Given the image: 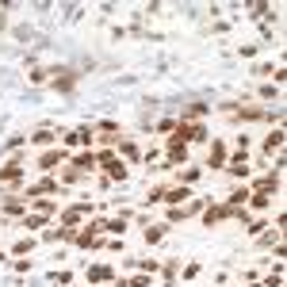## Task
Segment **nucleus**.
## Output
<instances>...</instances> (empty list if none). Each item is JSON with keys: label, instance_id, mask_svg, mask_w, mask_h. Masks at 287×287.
Listing matches in <instances>:
<instances>
[{"label": "nucleus", "instance_id": "f257e3e1", "mask_svg": "<svg viewBox=\"0 0 287 287\" xmlns=\"http://www.w3.org/2000/svg\"><path fill=\"white\" fill-rule=\"evenodd\" d=\"M96 161H100V165H103V169H107V172H111L115 180H123V176H126V169L119 165V157H111V153H100Z\"/></svg>", "mask_w": 287, "mask_h": 287}, {"label": "nucleus", "instance_id": "f03ea898", "mask_svg": "<svg viewBox=\"0 0 287 287\" xmlns=\"http://www.w3.org/2000/svg\"><path fill=\"white\" fill-rule=\"evenodd\" d=\"M92 142V134L89 130H73V134H65V146H89Z\"/></svg>", "mask_w": 287, "mask_h": 287}, {"label": "nucleus", "instance_id": "7ed1b4c3", "mask_svg": "<svg viewBox=\"0 0 287 287\" xmlns=\"http://www.w3.org/2000/svg\"><path fill=\"white\" fill-rule=\"evenodd\" d=\"M161 199H165V203H184L188 188H169V191H161Z\"/></svg>", "mask_w": 287, "mask_h": 287}, {"label": "nucleus", "instance_id": "20e7f679", "mask_svg": "<svg viewBox=\"0 0 287 287\" xmlns=\"http://www.w3.org/2000/svg\"><path fill=\"white\" fill-rule=\"evenodd\" d=\"M19 176H23V165H19V161H12V165L0 169V180H19Z\"/></svg>", "mask_w": 287, "mask_h": 287}, {"label": "nucleus", "instance_id": "39448f33", "mask_svg": "<svg viewBox=\"0 0 287 287\" xmlns=\"http://www.w3.org/2000/svg\"><path fill=\"white\" fill-rule=\"evenodd\" d=\"M58 161H61V149H50V153H42V157H38V169H54Z\"/></svg>", "mask_w": 287, "mask_h": 287}, {"label": "nucleus", "instance_id": "423d86ee", "mask_svg": "<svg viewBox=\"0 0 287 287\" xmlns=\"http://www.w3.org/2000/svg\"><path fill=\"white\" fill-rule=\"evenodd\" d=\"M89 280H92V283L111 280V268H107V264H96V268H89Z\"/></svg>", "mask_w": 287, "mask_h": 287}, {"label": "nucleus", "instance_id": "0eeeda50", "mask_svg": "<svg viewBox=\"0 0 287 287\" xmlns=\"http://www.w3.org/2000/svg\"><path fill=\"white\" fill-rule=\"evenodd\" d=\"M222 161H226V146H222V142H214V146H211V165L218 169Z\"/></svg>", "mask_w": 287, "mask_h": 287}, {"label": "nucleus", "instance_id": "6e6552de", "mask_svg": "<svg viewBox=\"0 0 287 287\" xmlns=\"http://www.w3.org/2000/svg\"><path fill=\"white\" fill-rule=\"evenodd\" d=\"M283 146V130H276V134H268V142H264V149L268 153H276V149Z\"/></svg>", "mask_w": 287, "mask_h": 287}, {"label": "nucleus", "instance_id": "1a4fd4ad", "mask_svg": "<svg viewBox=\"0 0 287 287\" xmlns=\"http://www.w3.org/2000/svg\"><path fill=\"white\" fill-rule=\"evenodd\" d=\"M50 191H58V184H54V180H42V184L31 188V195H50Z\"/></svg>", "mask_w": 287, "mask_h": 287}, {"label": "nucleus", "instance_id": "9d476101", "mask_svg": "<svg viewBox=\"0 0 287 287\" xmlns=\"http://www.w3.org/2000/svg\"><path fill=\"white\" fill-rule=\"evenodd\" d=\"M73 165H77V172H89L92 165H96V157H92V153H81V157H77Z\"/></svg>", "mask_w": 287, "mask_h": 287}, {"label": "nucleus", "instance_id": "9b49d317", "mask_svg": "<svg viewBox=\"0 0 287 287\" xmlns=\"http://www.w3.org/2000/svg\"><path fill=\"white\" fill-rule=\"evenodd\" d=\"M50 138H54L50 130H35V134H31V142H35V146H46V142H50Z\"/></svg>", "mask_w": 287, "mask_h": 287}]
</instances>
